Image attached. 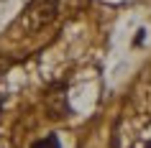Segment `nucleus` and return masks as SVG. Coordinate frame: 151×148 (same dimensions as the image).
I'll return each mask as SVG.
<instances>
[{
	"label": "nucleus",
	"instance_id": "1",
	"mask_svg": "<svg viewBox=\"0 0 151 148\" xmlns=\"http://www.w3.org/2000/svg\"><path fill=\"white\" fill-rule=\"evenodd\" d=\"M56 10H59L56 0H33L26 10V23H28V28H41L54 21Z\"/></svg>",
	"mask_w": 151,
	"mask_h": 148
},
{
	"label": "nucleus",
	"instance_id": "2",
	"mask_svg": "<svg viewBox=\"0 0 151 148\" xmlns=\"http://www.w3.org/2000/svg\"><path fill=\"white\" fill-rule=\"evenodd\" d=\"M31 148H62V146H59V138H56V135H46V138L36 140Z\"/></svg>",
	"mask_w": 151,
	"mask_h": 148
},
{
	"label": "nucleus",
	"instance_id": "3",
	"mask_svg": "<svg viewBox=\"0 0 151 148\" xmlns=\"http://www.w3.org/2000/svg\"><path fill=\"white\" fill-rule=\"evenodd\" d=\"M146 148H151V140H149V143H146Z\"/></svg>",
	"mask_w": 151,
	"mask_h": 148
}]
</instances>
